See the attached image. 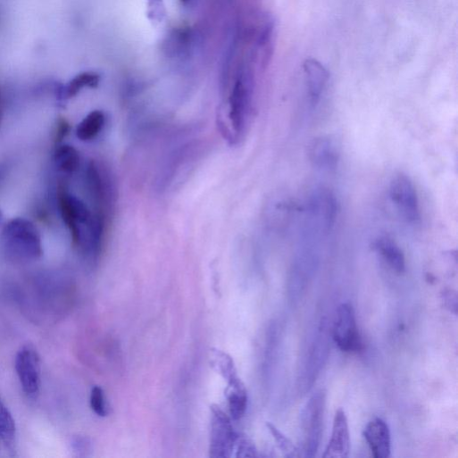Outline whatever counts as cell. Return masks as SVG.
<instances>
[{
  "instance_id": "cell-23",
  "label": "cell",
  "mask_w": 458,
  "mask_h": 458,
  "mask_svg": "<svg viewBox=\"0 0 458 458\" xmlns=\"http://www.w3.org/2000/svg\"><path fill=\"white\" fill-rule=\"evenodd\" d=\"M71 126L65 118H59L54 130V142L56 145L62 144L63 140L70 135Z\"/></svg>"
},
{
  "instance_id": "cell-2",
  "label": "cell",
  "mask_w": 458,
  "mask_h": 458,
  "mask_svg": "<svg viewBox=\"0 0 458 458\" xmlns=\"http://www.w3.org/2000/svg\"><path fill=\"white\" fill-rule=\"evenodd\" d=\"M57 200L62 220L71 232L73 246L79 250L93 213L82 200L69 192L64 183H60L58 187Z\"/></svg>"
},
{
  "instance_id": "cell-3",
  "label": "cell",
  "mask_w": 458,
  "mask_h": 458,
  "mask_svg": "<svg viewBox=\"0 0 458 458\" xmlns=\"http://www.w3.org/2000/svg\"><path fill=\"white\" fill-rule=\"evenodd\" d=\"M326 405V392L312 395L301 413L302 445L304 456L313 457L320 446Z\"/></svg>"
},
{
  "instance_id": "cell-11",
  "label": "cell",
  "mask_w": 458,
  "mask_h": 458,
  "mask_svg": "<svg viewBox=\"0 0 458 458\" xmlns=\"http://www.w3.org/2000/svg\"><path fill=\"white\" fill-rule=\"evenodd\" d=\"M339 155L337 145L328 137L314 139L309 148L310 161L320 171H331L336 170L339 162Z\"/></svg>"
},
{
  "instance_id": "cell-1",
  "label": "cell",
  "mask_w": 458,
  "mask_h": 458,
  "mask_svg": "<svg viewBox=\"0 0 458 458\" xmlns=\"http://www.w3.org/2000/svg\"><path fill=\"white\" fill-rule=\"evenodd\" d=\"M2 246L6 257L15 263H28L44 254L42 236L37 227L25 218H15L3 229Z\"/></svg>"
},
{
  "instance_id": "cell-22",
  "label": "cell",
  "mask_w": 458,
  "mask_h": 458,
  "mask_svg": "<svg viewBox=\"0 0 458 458\" xmlns=\"http://www.w3.org/2000/svg\"><path fill=\"white\" fill-rule=\"evenodd\" d=\"M90 403L93 411L99 416L108 414L109 407L102 387L96 386L92 389Z\"/></svg>"
},
{
  "instance_id": "cell-27",
  "label": "cell",
  "mask_w": 458,
  "mask_h": 458,
  "mask_svg": "<svg viewBox=\"0 0 458 458\" xmlns=\"http://www.w3.org/2000/svg\"><path fill=\"white\" fill-rule=\"evenodd\" d=\"M3 221H4V213H3L2 210H0V224H2Z\"/></svg>"
},
{
  "instance_id": "cell-7",
  "label": "cell",
  "mask_w": 458,
  "mask_h": 458,
  "mask_svg": "<svg viewBox=\"0 0 458 458\" xmlns=\"http://www.w3.org/2000/svg\"><path fill=\"white\" fill-rule=\"evenodd\" d=\"M16 371L24 392L30 397H36L41 388V361L33 345L27 344L18 352Z\"/></svg>"
},
{
  "instance_id": "cell-4",
  "label": "cell",
  "mask_w": 458,
  "mask_h": 458,
  "mask_svg": "<svg viewBox=\"0 0 458 458\" xmlns=\"http://www.w3.org/2000/svg\"><path fill=\"white\" fill-rule=\"evenodd\" d=\"M337 214L335 196L327 188H315L307 199L304 224L324 235L330 232Z\"/></svg>"
},
{
  "instance_id": "cell-15",
  "label": "cell",
  "mask_w": 458,
  "mask_h": 458,
  "mask_svg": "<svg viewBox=\"0 0 458 458\" xmlns=\"http://www.w3.org/2000/svg\"><path fill=\"white\" fill-rule=\"evenodd\" d=\"M101 82V77L94 72H84L76 76L67 85L57 84L54 94L62 105L67 101L75 98L85 88H97Z\"/></svg>"
},
{
  "instance_id": "cell-21",
  "label": "cell",
  "mask_w": 458,
  "mask_h": 458,
  "mask_svg": "<svg viewBox=\"0 0 458 458\" xmlns=\"http://www.w3.org/2000/svg\"><path fill=\"white\" fill-rule=\"evenodd\" d=\"M271 434L274 436L279 448L287 457H300L302 456L301 449L293 444V442L280 432L272 424L268 425Z\"/></svg>"
},
{
  "instance_id": "cell-26",
  "label": "cell",
  "mask_w": 458,
  "mask_h": 458,
  "mask_svg": "<svg viewBox=\"0 0 458 458\" xmlns=\"http://www.w3.org/2000/svg\"><path fill=\"white\" fill-rule=\"evenodd\" d=\"M190 2H191V0H180V3H181L183 5H187Z\"/></svg>"
},
{
  "instance_id": "cell-25",
  "label": "cell",
  "mask_w": 458,
  "mask_h": 458,
  "mask_svg": "<svg viewBox=\"0 0 458 458\" xmlns=\"http://www.w3.org/2000/svg\"><path fill=\"white\" fill-rule=\"evenodd\" d=\"M8 165L5 163L0 164V182H2L7 175Z\"/></svg>"
},
{
  "instance_id": "cell-12",
  "label": "cell",
  "mask_w": 458,
  "mask_h": 458,
  "mask_svg": "<svg viewBox=\"0 0 458 458\" xmlns=\"http://www.w3.org/2000/svg\"><path fill=\"white\" fill-rule=\"evenodd\" d=\"M363 436L374 457L388 458L390 456L391 436L385 421L375 418L369 421L363 430Z\"/></svg>"
},
{
  "instance_id": "cell-18",
  "label": "cell",
  "mask_w": 458,
  "mask_h": 458,
  "mask_svg": "<svg viewBox=\"0 0 458 458\" xmlns=\"http://www.w3.org/2000/svg\"><path fill=\"white\" fill-rule=\"evenodd\" d=\"M106 122V117L102 111L90 112L78 126L77 137L83 142H90L96 139L103 131Z\"/></svg>"
},
{
  "instance_id": "cell-6",
  "label": "cell",
  "mask_w": 458,
  "mask_h": 458,
  "mask_svg": "<svg viewBox=\"0 0 458 458\" xmlns=\"http://www.w3.org/2000/svg\"><path fill=\"white\" fill-rule=\"evenodd\" d=\"M333 340L346 353L357 352L362 348L355 313L353 306L345 303L338 306L333 325Z\"/></svg>"
},
{
  "instance_id": "cell-9",
  "label": "cell",
  "mask_w": 458,
  "mask_h": 458,
  "mask_svg": "<svg viewBox=\"0 0 458 458\" xmlns=\"http://www.w3.org/2000/svg\"><path fill=\"white\" fill-rule=\"evenodd\" d=\"M211 437V455L229 456L234 447L236 435L229 419L219 408L213 409Z\"/></svg>"
},
{
  "instance_id": "cell-5",
  "label": "cell",
  "mask_w": 458,
  "mask_h": 458,
  "mask_svg": "<svg viewBox=\"0 0 458 458\" xmlns=\"http://www.w3.org/2000/svg\"><path fill=\"white\" fill-rule=\"evenodd\" d=\"M389 195L400 215L409 223L420 221V204L415 187L411 179L403 173L395 175L389 186Z\"/></svg>"
},
{
  "instance_id": "cell-16",
  "label": "cell",
  "mask_w": 458,
  "mask_h": 458,
  "mask_svg": "<svg viewBox=\"0 0 458 458\" xmlns=\"http://www.w3.org/2000/svg\"><path fill=\"white\" fill-rule=\"evenodd\" d=\"M373 247L395 273L403 274L405 271L404 254L394 239L381 236L375 240Z\"/></svg>"
},
{
  "instance_id": "cell-24",
  "label": "cell",
  "mask_w": 458,
  "mask_h": 458,
  "mask_svg": "<svg viewBox=\"0 0 458 458\" xmlns=\"http://www.w3.org/2000/svg\"><path fill=\"white\" fill-rule=\"evenodd\" d=\"M5 113V100L2 87H0V128H2Z\"/></svg>"
},
{
  "instance_id": "cell-13",
  "label": "cell",
  "mask_w": 458,
  "mask_h": 458,
  "mask_svg": "<svg viewBox=\"0 0 458 458\" xmlns=\"http://www.w3.org/2000/svg\"><path fill=\"white\" fill-rule=\"evenodd\" d=\"M86 182L90 196L97 206L96 211L104 212V207L112 198L110 195L112 189L109 187L105 174L96 162H90L87 165Z\"/></svg>"
},
{
  "instance_id": "cell-14",
  "label": "cell",
  "mask_w": 458,
  "mask_h": 458,
  "mask_svg": "<svg viewBox=\"0 0 458 458\" xmlns=\"http://www.w3.org/2000/svg\"><path fill=\"white\" fill-rule=\"evenodd\" d=\"M304 70L310 101L312 104H316L320 101L329 79V72L321 63L313 59L305 61Z\"/></svg>"
},
{
  "instance_id": "cell-8",
  "label": "cell",
  "mask_w": 458,
  "mask_h": 458,
  "mask_svg": "<svg viewBox=\"0 0 458 458\" xmlns=\"http://www.w3.org/2000/svg\"><path fill=\"white\" fill-rule=\"evenodd\" d=\"M252 106V92L249 83L240 78L235 83L229 97V120L231 127L240 137L246 131Z\"/></svg>"
},
{
  "instance_id": "cell-10",
  "label": "cell",
  "mask_w": 458,
  "mask_h": 458,
  "mask_svg": "<svg viewBox=\"0 0 458 458\" xmlns=\"http://www.w3.org/2000/svg\"><path fill=\"white\" fill-rule=\"evenodd\" d=\"M350 451L348 421L343 409H338L334 417L330 440L323 454L324 458H346Z\"/></svg>"
},
{
  "instance_id": "cell-19",
  "label": "cell",
  "mask_w": 458,
  "mask_h": 458,
  "mask_svg": "<svg viewBox=\"0 0 458 458\" xmlns=\"http://www.w3.org/2000/svg\"><path fill=\"white\" fill-rule=\"evenodd\" d=\"M17 427L10 409L0 397V439L9 448H13L16 441Z\"/></svg>"
},
{
  "instance_id": "cell-17",
  "label": "cell",
  "mask_w": 458,
  "mask_h": 458,
  "mask_svg": "<svg viewBox=\"0 0 458 458\" xmlns=\"http://www.w3.org/2000/svg\"><path fill=\"white\" fill-rule=\"evenodd\" d=\"M54 160L56 169L65 175L76 173L81 165L79 151L70 145H58Z\"/></svg>"
},
{
  "instance_id": "cell-20",
  "label": "cell",
  "mask_w": 458,
  "mask_h": 458,
  "mask_svg": "<svg viewBox=\"0 0 458 458\" xmlns=\"http://www.w3.org/2000/svg\"><path fill=\"white\" fill-rule=\"evenodd\" d=\"M231 391L229 396V409L234 419L241 418L247 406V395L246 388L239 379L229 382Z\"/></svg>"
}]
</instances>
